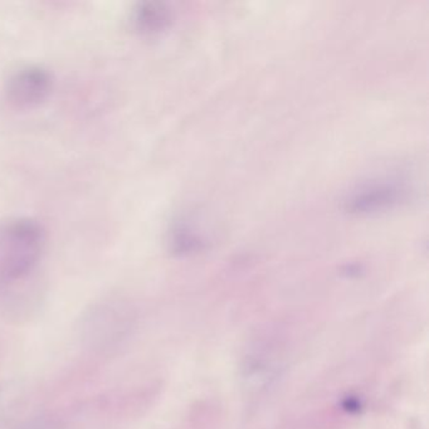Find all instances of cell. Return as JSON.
Here are the masks:
<instances>
[{
    "mask_svg": "<svg viewBox=\"0 0 429 429\" xmlns=\"http://www.w3.org/2000/svg\"><path fill=\"white\" fill-rule=\"evenodd\" d=\"M163 19H164V14L161 12V9L154 4L140 6L134 13V23L139 30H143V32L158 28Z\"/></svg>",
    "mask_w": 429,
    "mask_h": 429,
    "instance_id": "4",
    "label": "cell"
},
{
    "mask_svg": "<svg viewBox=\"0 0 429 429\" xmlns=\"http://www.w3.org/2000/svg\"><path fill=\"white\" fill-rule=\"evenodd\" d=\"M52 91L49 72L29 66L12 76L6 86V98L17 109H32L43 102Z\"/></svg>",
    "mask_w": 429,
    "mask_h": 429,
    "instance_id": "2",
    "label": "cell"
},
{
    "mask_svg": "<svg viewBox=\"0 0 429 429\" xmlns=\"http://www.w3.org/2000/svg\"><path fill=\"white\" fill-rule=\"evenodd\" d=\"M8 398H11V396L8 395L6 388L0 387V427L8 422L9 414L12 411V406L8 401Z\"/></svg>",
    "mask_w": 429,
    "mask_h": 429,
    "instance_id": "6",
    "label": "cell"
},
{
    "mask_svg": "<svg viewBox=\"0 0 429 429\" xmlns=\"http://www.w3.org/2000/svg\"><path fill=\"white\" fill-rule=\"evenodd\" d=\"M45 246V232L32 219H18L0 230V282L16 283L35 269Z\"/></svg>",
    "mask_w": 429,
    "mask_h": 429,
    "instance_id": "1",
    "label": "cell"
},
{
    "mask_svg": "<svg viewBox=\"0 0 429 429\" xmlns=\"http://www.w3.org/2000/svg\"><path fill=\"white\" fill-rule=\"evenodd\" d=\"M12 429H59L57 422L52 418L40 417L33 418L28 422L18 425L16 428Z\"/></svg>",
    "mask_w": 429,
    "mask_h": 429,
    "instance_id": "5",
    "label": "cell"
},
{
    "mask_svg": "<svg viewBox=\"0 0 429 429\" xmlns=\"http://www.w3.org/2000/svg\"><path fill=\"white\" fill-rule=\"evenodd\" d=\"M125 314L117 310V306L103 305L87 314L83 324V331L88 340L98 343V346L111 345L125 327Z\"/></svg>",
    "mask_w": 429,
    "mask_h": 429,
    "instance_id": "3",
    "label": "cell"
}]
</instances>
